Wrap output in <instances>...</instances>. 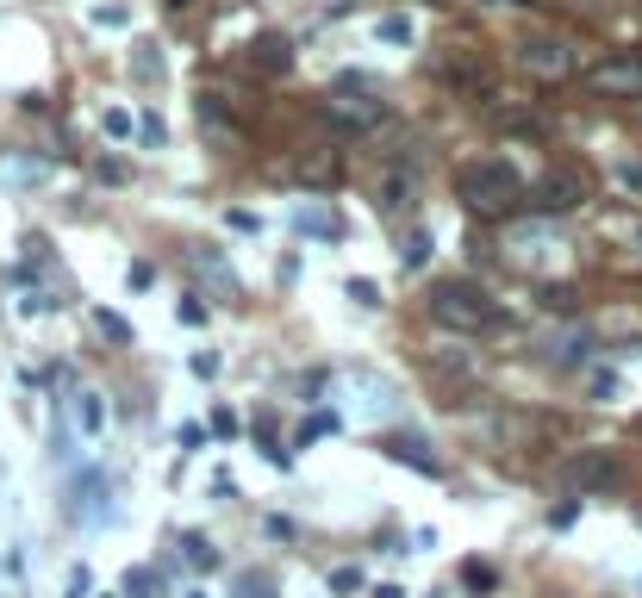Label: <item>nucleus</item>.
Returning a JSON list of instances; mask_svg holds the SVG:
<instances>
[{
    "label": "nucleus",
    "instance_id": "1",
    "mask_svg": "<svg viewBox=\"0 0 642 598\" xmlns=\"http://www.w3.org/2000/svg\"><path fill=\"white\" fill-rule=\"evenodd\" d=\"M425 312H430V324L462 330V337H480V330H500L505 324V306L480 281H437L430 299H425Z\"/></svg>",
    "mask_w": 642,
    "mask_h": 598
},
{
    "label": "nucleus",
    "instance_id": "2",
    "mask_svg": "<svg viewBox=\"0 0 642 598\" xmlns=\"http://www.w3.org/2000/svg\"><path fill=\"white\" fill-rule=\"evenodd\" d=\"M456 194H462V206L500 218V212H511L518 200H524V175H518L511 163H500V156H487V163H462V169H456Z\"/></svg>",
    "mask_w": 642,
    "mask_h": 598
},
{
    "label": "nucleus",
    "instance_id": "3",
    "mask_svg": "<svg viewBox=\"0 0 642 598\" xmlns=\"http://www.w3.org/2000/svg\"><path fill=\"white\" fill-rule=\"evenodd\" d=\"M555 474H562V487H568V493H605V487H617V480H624V461H617V449H599V443H593V449H574L568 461H562V467H555Z\"/></svg>",
    "mask_w": 642,
    "mask_h": 598
},
{
    "label": "nucleus",
    "instance_id": "4",
    "mask_svg": "<svg viewBox=\"0 0 642 598\" xmlns=\"http://www.w3.org/2000/svg\"><path fill=\"white\" fill-rule=\"evenodd\" d=\"M324 119H331L337 131H374V125H387V100L368 94L362 81H343V88L324 100Z\"/></svg>",
    "mask_w": 642,
    "mask_h": 598
},
{
    "label": "nucleus",
    "instance_id": "5",
    "mask_svg": "<svg viewBox=\"0 0 642 598\" xmlns=\"http://www.w3.org/2000/svg\"><path fill=\"white\" fill-rule=\"evenodd\" d=\"M586 88L605 94V100H642V50H617L605 63H593Z\"/></svg>",
    "mask_w": 642,
    "mask_h": 598
},
{
    "label": "nucleus",
    "instance_id": "6",
    "mask_svg": "<svg viewBox=\"0 0 642 598\" xmlns=\"http://www.w3.org/2000/svg\"><path fill=\"white\" fill-rule=\"evenodd\" d=\"M518 63L531 75H542V81H562V75H574V44L562 32H531L518 44Z\"/></svg>",
    "mask_w": 642,
    "mask_h": 598
},
{
    "label": "nucleus",
    "instance_id": "7",
    "mask_svg": "<svg viewBox=\"0 0 642 598\" xmlns=\"http://www.w3.org/2000/svg\"><path fill=\"white\" fill-rule=\"evenodd\" d=\"M374 206L387 212V218H412V212H418V169H412V163L381 169V181H374Z\"/></svg>",
    "mask_w": 642,
    "mask_h": 598
},
{
    "label": "nucleus",
    "instance_id": "8",
    "mask_svg": "<svg viewBox=\"0 0 642 598\" xmlns=\"http://www.w3.org/2000/svg\"><path fill=\"white\" fill-rule=\"evenodd\" d=\"M580 200H586V181L574 175V169H549V175L531 187V206L536 212H574Z\"/></svg>",
    "mask_w": 642,
    "mask_h": 598
},
{
    "label": "nucleus",
    "instance_id": "9",
    "mask_svg": "<svg viewBox=\"0 0 642 598\" xmlns=\"http://www.w3.org/2000/svg\"><path fill=\"white\" fill-rule=\"evenodd\" d=\"M75 518H81V524H100V518H107V480H100V474L75 480Z\"/></svg>",
    "mask_w": 642,
    "mask_h": 598
},
{
    "label": "nucleus",
    "instance_id": "10",
    "mask_svg": "<svg viewBox=\"0 0 642 598\" xmlns=\"http://www.w3.org/2000/svg\"><path fill=\"white\" fill-rule=\"evenodd\" d=\"M187 262H194V268H200V275H206L218 293H231V299H237V275H231V268L213 256V244H194V249H187Z\"/></svg>",
    "mask_w": 642,
    "mask_h": 598
},
{
    "label": "nucleus",
    "instance_id": "11",
    "mask_svg": "<svg viewBox=\"0 0 642 598\" xmlns=\"http://www.w3.org/2000/svg\"><path fill=\"white\" fill-rule=\"evenodd\" d=\"M293 175L306 181V187H337V150H319V156H300V163H293Z\"/></svg>",
    "mask_w": 642,
    "mask_h": 598
},
{
    "label": "nucleus",
    "instance_id": "12",
    "mask_svg": "<svg viewBox=\"0 0 642 598\" xmlns=\"http://www.w3.org/2000/svg\"><path fill=\"white\" fill-rule=\"evenodd\" d=\"M387 456H393V461H405V467H418V474H430V480L443 474V461L425 456V443H412V436H393V443H387Z\"/></svg>",
    "mask_w": 642,
    "mask_h": 598
},
{
    "label": "nucleus",
    "instance_id": "13",
    "mask_svg": "<svg viewBox=\"0 0 642 598\" xmlns=\"http://www.w3.org/2000/svg\"><path fill=\"white\" fill-rule=\"evenodd\" d=\"M256 69L287 75L293 69V44H287V37H256Z\"/></svg>",
    "mask_w": 642,
    "mask_h": 598
},
{
    "label": "nucleus",
    "instance_id": "14",
    "mask_svg": "<svg viewBox=\"0 0 642 598\" xmlns=\"http://www.w3.org/2000/svg\"><path fill=\"white\" fill-rule=\"evenodd\" d=\"M75 424H81L88 436L107 430V405H100V393H81V399H75Z\"/></svg>",
    "mask_w": 642,
    "mask_h": 598
},
{
    "label": "nucleus",
    "instance_id": "15",
    "mask_svg": "<svg viewBox=\"0 0 642 598\" xmlns=\"http://www.w3.org/2000/svg\"><path fill=\"white\" fill-rule=\"evenodd\" d=\"M300 231H312V237H343L337 212H324V206H300Z\"/></svg>",
    "mask_w": 642,
    "mask_h": 598
},
{
    "label": "nucleus",
    "instance_id": "16",
    "mask_svg": "<svg viewBox=\"0 0 642 598\" xmlns=\"http://www.w3.org/2000/svg\"><path fill=\"white\" fill-rule=\"evenodd\" d=\"M100 131H107L112 143H125V138H132V131H138V119H132L125 106H107V112H100Z\"/></svg>",
    "mask_w": 642,
    "mask_h": 598
},
{
    "label": "nucleus",
    "instance_id": "17",
    "mask_svg": "<svg viewBox=\"0 0 642 598\" xmlns=\"http://www.w3.org/2000/svg\"><path fill=\"white\" fill-rule=\"evenodd\" d=\"M374 37L381 44H412V19L405 13H387V19H374Z\"/></svg>",
    "mask_w": 642,
    "mask_h": 598
},
{
    "label": "nucleus",
    "instance_id": "18",
    "mask_svg": "<svg viewBox=\"0 0 642 598\" xmlns=\"http://www.w3.org/2000/svg\"><path fill=\"white\" fill-rule=\"evenodd\" d=\"M181 549H187V561H194V567H218V549L200 536V530H187V536H181Z\"/></svg>",
    "mask_w": 642,
    "mask_h": 598
},
{
    "label": "nucleus",
    "instance_id": "19",
    "mask_svg": "<svg viewBox=\"0 0 642 598\" xmlns=\"http://www.w3.org/2000/svg\"><path fill=\"white\" fill-rule=\"evenodd\" d=\"M94 324L107 330L112 343H132V324H125V318H119V312H94Z\"/></svg>",
    "mask_w": 642,
    "mask_h": 598
},
{
    "label": "nucleus",
    "instance_id": "20",
    "mask_svg": "<svg viewBox=\"0 0 642 598\" xmlns=\"http://www.w3.org/2000/svg\"><path fill=\"white\" fill-rule=\"evenodd\" d=\"M150 593H156V573H150V567L125 573V598H150Z\"/></svg>",
    "mask_w": 642,
    "mask_h": 598
},
{
    "label": "nucleus",
    "instance_id": "21",
    "mask_svg": "<svg viewBox=\"0 0 642 598\" xmlns=\"http://www.w3.org/2000/svg\"><path fill=\"white\" fill-rule=\"evenodd\" d=\"M617 187H624L630 200H642V163H617Z\"/></svg>",
    "mask_w": 642,
    "mask_h": 598
},
{
    "label": "nucleus",
    "instance_id": "22",
    "mask_svg": "<svg viewBox=\"0 0 642 598\" xmlns=\"http://www.w3.org/2000/svg\"><path fill=\"white\" fill-rule=\"evenodd\" d=\"M425 256H430V237L412 231V237H405V268H425Z\"/></svg>",
    "mask_w": 642,
    "mask_h": 598
},
{
    "label": "nucleus",
    "instance_id": "23",
    "mask_svg": "<svg viewBox=\"0 0 642 598\" xmlns=\"http://www.w3.org/2000/svg\"><path fill=\"white\" fill-rule=\"evenodd\" d=\"M94 593V573L88 567H69V586H63V598H88Z\"/></svg>",
    "mask_w": 642,
    "mask_h": 598
},
{
    "label": "nucleus",
    "instance_id": "24",
    "mask_svg": "<svg viewBox=\"0 0 642 598\" xmlns=\"http://www.w3.org/2000/svg\"><path fill=\"white\" fill-rule=\"evenodd\" d=\"M268 593H275L268 573H244V580H237V598H268Z\"/></svg>",
    "mask_w": 642,
    "mask_h": 598
},
{
    "label": "nucleus",
    "instance_id": "25",
    "mask_svg": "<svg viewBox=\"0 0 642 598\" xmlns=\"http://www.w3.org/2000/svg\"><path fill=\"white\" fill-rule=\"evenodd\" d=\"M163 63H156V44H138V81H156Z\"/></svg>",
    "mask_w": 642,
    "mask_h": 598
},
{
    "label": "nucleus",
    "instance_id": "26",
    "mask_svg": "<svg viewBox=\"0 0 642 598\" xmlns=\"http://www.w3.org/2000/svg\"><path fill=\"white\" fill-rule=\"evenodd\" d=\"M94 26L119 32V26H132V13H125V6H94Z\"/></svg>",
    "mask_w": 642,
    "mask_h": 598
},
{
    "label": "nucleus",
    "instance_id": "27",
    "mask_svg": "<svg viewBox=\"0 0 642 598\" xmlns=\"http://www.w3.org/2000/svg\"><path fill=\"white\" fill-rule=\"evenodd\" d=\"M462 580H468V586H474V593H487V586H493V567L468 561V567H462Z\"/></svg>",
    "mask_w": 642,
    "mask_h": 598
},
{
    "label": "nucleus",
    "instance_id": "28",
    "mask_svg": "<svg viewBox=\"0 0 642 598\" xmlns=\"http://www.w3.org/2000/svg\"><path fill=\"white\" fill-rule=\"evenodd\" d=\"M350 299H356V306H381V287L374 281H350Z\"/></svg>",
    "mask_w": 642,
    "mask_h": 598
},
{
    "label": "nucleus",
    "instance_id": "29",
    "mask_svg": "<svg viewBox=\"0 0 642 598\" xmlns=\"http://www.w3.org/2000/svg\"><path fill=\"white\" fill-rule=\"evenodd\" d=\"M175 318H181V324H206V306H200V299H181Z\"/></svg>",
    "mask_w": 642,
    "mask_h": 598
},
{
    "label": "nucleus",
    "instance_id": "30",
    "mask_svg": "<svg viewBox=\"0 0 642 598\" xmlns=\"http://www.w3.org/2000/svg\"><path fill=\"white\" fill-rule=\"evenodd\" d=\"M324 430H337V418H324V412H319V418H306V430H300V443H312V436H324Z\"/></svg>",
    "mask_w": 642,
    "mask_h": 598
},
{
    "label": "nucleus",
    "instance_id": "31",
    "mask_svg": "<svg viewBox=\"0 0 642 598\" xmlns=\"http://www.w3.org/2000/svg\"><path fill=\"white\" fill-rule=\"evenodd\" d=\"M331 586H337V593H356L362 573H356V567H337V573H331Z\"/></svg>",
    "mask_w": 642,
    "mask_h": 598
},
{
    "label": "nucleus",
    "instance_id": "32",
    "mask_svg": "<svg viewBox=\"0 0 642 598\" xmlns=\"http://www.w3.org/2000/svg\"><path fill=\"white\" fill-rule=\"evenodd\" d=\"M125 281H132V287H150V281H156V268H150V262H132V275H125Z\"/></svg>",
    "mask_w": 642,
    "mask_h": 598
},
{
    "label": "nucleus",
    "instance_id": "33",
    "mask_svg": "<svg viewBox=\"0 0 642 598\" xmlns=\"http://www.w3.org/2000/svg\"><path fill=\"white\" fill-rule=\"evenodd\" d=\"M368 598H405V586H393V580H387V586H374Z\"/></svg>",
    "mask_w": 642,
    "mask_h": 598
},
{
    "label": "nucleus",
    "instance_id": "34",
    "mask_svg": "<svg viewBox=\"0 0 642 598\" xmlns=\"http://www.w3.org/2000/svg\"><path fill=\"white\" fill-rule=\"evenodd\" d=\"M500 6H536V0H500Z\"/></svg>",
    "mask_w": 642,
    "mask_h": 598
},
{
    "label": "nucleus",
    "instance_id": "35",
    "mask_svg": "<svg viewBox=\"0 0 642 598\" xmlns=\"http://www.w3.org/2000/svg\"><path fill=\"white\" fill-rule=\"evenodd\" d=\"M169 6H175V13H181V6H187V0H169Z\"/></svg>",
    "mask_w": 642,
    "mask_h": 598
},
{
    "label": "nucleus",
    "instance_id": "36",
    "mask_svg": "<svg viewBox=\"0 0 642 598\" xmlns=\"http://www.w3.org/2000/svg\"><path fill=\"white\" fill-rule=\"evenodd\" d=\"M187 598H206V593H187Z\"/></svg>",
    "mask_w": 642,
    "mask_h": 598
}]
</instances>
